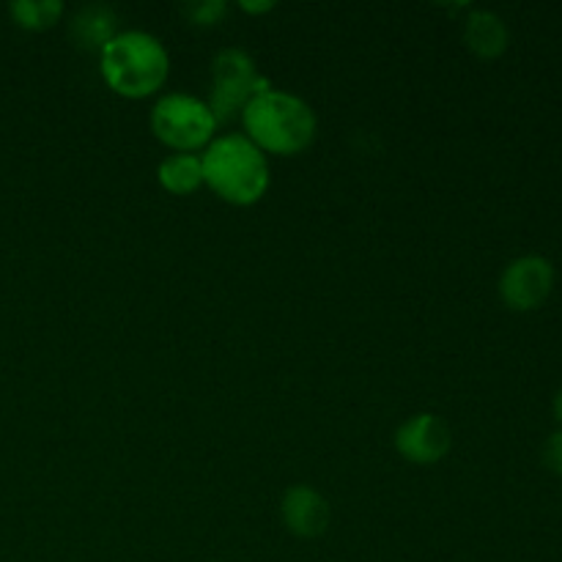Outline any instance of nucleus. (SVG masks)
<instances>
[{
    "label": "nucleus",
    "instance_id": "nucleus-1",
    "mask_svg": "<svg viewBox=\"0 0 562 562\" xmlns=\"http://www.w3.org/2000/svg\"><path fill=\"white\" fill-rule=\"evenodd\" d=\"M203 184L231 206H252L269 190L267 154L245 135L214 137L201 157Z\"/></svg>",
    "mask_w": 562,
    "mask_h": 562
},
{
    "label": "nucleus",
    "instance_id": "nucleus-2",
    "mask_svg": "<svg viewBox=\"0 0 562 562\" xmlns=\"http://www.w3.org/2000/svg\"><path fill=\"white\" fill-rule=\"evenodd\" d=\"M247 140L261 151L294 157L316 140V113L305 99L285 91L258 93L241 113Z\"/></svg>",
    "mask_w": 562,
    "mask_h": 562
},
{
    "label": "nucleus",
    "instance_id": "nucleus-3",
    "mask_svg": "<svg viewBox=\"0 0 562 562\" xmlns=\"http://www.w3.org/2000/svg\"><path fill=\"white\" fill-rule=\"evenodd\" d=\"M104 82L119 97L146 99L165 86L170 58L165 44L146 31L115 33L99 53Z\"/></svg>",
    "mask_w": 562,
    "mask_h": 562
},
{
    "label": "nucleus",
    "instance_id": "nucleus-4",
    "mask_svg": "<svg viewBox=\"0 0 562 562\" xmlns=\"http://www.w3.org/2000/svg\"><path fill=\"white\" fill-rule=\"evenodd\" d=\"M151 130L157 140L176 154H192L214 140L217 121L203 99L190 93H168L154 104Z\"/></svg>",
    "mask_w": 562,
    "mask_h": 562
},
{
    "label": "nucleus",
    "instance_id": "nucleus-5",
    "mask_svg": "<svg viewBox=\"0 0 562 562\" xmlns=\"http://www.w3.org/2000/svg\"><path fill=\"white\" fill-rule=\"evenodd\" d=\"M212 75V99L206 104L217 124H228L236 115L245 113L247 102L252 97L272 91L269 80L258 75L256 64H252V58L245 49L228 47L214 55Z\"/></svg>",
    "mask_w": 562,
    "mask_h": 562
},
{
    "label": "nucleus",
    "instance_id": "nucleus-6",
    "mask_svg": "<svg viewBox=\"0 0 562 562\" xmlns=\"http://www.w3.org/2000/svg\"><path fill=\"white\" fill-rule=\"evenodd\" d=\"M554 280H558L554 263L547 256L530 252V256L514 258L503 269V274H499V296L516 313L538 311L552 296Z\"/></svg>",
    "mask_w": 562,
    "mask_h": 562
},
{
    "label": "nucleus",
    "instance_id": "nucleus-7",
    "mask_svg": "<svg viewBox=\"0 0 562 562\" xmlns=\"http://www.w3.org/2000/svg\"><path fill=\"white\" fill-rule=\"evenodd\" d=\"M450 445H453L450 426L439 415H431V412L412 415L409 420L401 423V428L395 431V450H398L406 461L420 467L442 461L445 456L450 453Z\"/></svg>",
    "mask_w": 562,
    "mask_h": 562
},
{
    "label": "nucleus",
    "instance_id": "nucleus-8",
    "mask_svg": "<svg viewBox=\"0 0 562 562\" xmlns=\"http://www.w3.org/2000/svg\"><path fill=\"white\" fill-rule=\"evenodd\" d=\"M280 514L296 538H318L329 527L327 499L311 486H291L280 505Z\"/></svg>",
    "mask_w": 562,
    "mask_h": 562
},
{
    "label": "nucleus",
    "instance_id": "nucleus-9",
    "mask_svg": "<svg viewBox=\"0 0 562 562\" xmlns=\"http://www.w3.org/2000/svg\"><path fill=\"white\" fill-rule=\"evenodd\" d=\"M464 44L477 58L494 60L508 49L510 31L503 16L494 14V11L472 9L464 20Z\"/></svg>",
    "mask_w": 562,
    "mask_h": 562
},
{
    "label": "nucleus",
    "instance_id": "nucleus-10",
    "mask_svg": "<svg viewBox=\"0 0 562 562\" xmlns=\"http://www.w3.org/2000/svg\"><path fill=\"white\" fill-rule=\"evenodd\" d=\"M157 179L170 195H192L203 187V162L195 154H170L162 159Z\"/></svg>",
    "mask_w": 562,
    "mask_h": 562
},
{
    "label": "nucleus",
    "instance_id": "nucleus-11",
    "mask_svg": "<svg viewBox=\"0 0 562 562\" xmlns=\"http://www.w3.org/2000/svg\"><path fill=\"white\" fill-rule=\"evenodd\" d=\"M115 36V14L108 5H88L71 22V38L82 49H99Z\"/></svg>",
    "mask_w": 562,
    "mask_h": 562
},
{
    "label": "nucleus",
    "instance_id": "nucleus-12",
    "mask_svg": "<svg viewBox=\"0 0 562 562\" xmlns=\"http://www.w3.org/2000/svg\"><path fill=\"white\" fill-rule=\"evenodd\" d=\"M9 16L22 31H49L64 16L60 0H14L9 3Z\"/></svg>",
    "mask_w": 562,
    "mask_h": 562
},
{
    "label": "nucleus",
    "instance_id": "nucleus-13",
    "mask_svg": "<svg viewBox=\"0 0 562 562\" xmlns=\"http://www.w3.org/2000/svg\"><path fill=\"white\" fill-rule=\"evenodd\" d=\"M228 11L225 0H195V3H187L184 5V14L192 25H201V27H212L220 25Z\"/></svg>",
    "mask_w": 562,
    "mask_h": 562
},
{
    "label": "nucleus",
    "instance_id": "nucleus-14",
    "mask_svg": "<svg viewBox=\"0 0 562 562\" xmlns=\"http://www.w3.org/2000/svg\"><path fill=\"white\" fill-rule=\"evenodd\" d=\"M541 461L552 475L562 477V428L547 437V442H543V450H541Z\"/></svg>",
    "mask_w": 562,
    "mask_h": 562
},
{
    "label": "nucleus",
    "instance_id": "nucleus-15",
    "mask_svg": "<svg viewBox=\"0 0 562 562\" xmlns=\"http://www.w3.org/2000/svg\"><path fill=\"white\" fill-rule=\"evenodd\" d=\"M239 9L247 11V14H267V11L274 9V3H269V0H263V3H247V0H241Z\"/></svg>",
    "mask_w": 562,
    "mask_h": 562
},
{
    "label": "nucleus",
    "instance_id": "nucleus-16",
    "mask_svg": "<svg viewBox=\"0 0 562 562\" xmlns=\"http://www.w3.org/2000/svg\"><path fill=\"white\" fill-rule=\"evenodd\" d=\"M552 409H554V417H558V423L562 426V387L558 390V395H554V404H552Z\"/></svg>",
    "mask_w": 562,
    "mask_h": 562
}]
</instances>
